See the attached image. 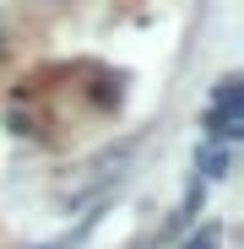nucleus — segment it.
I'll return each instance as SVG.
<instances>
[{"mask_svg":"<svg viewBox=\"0 0 244 249\" xmlns=\"http://www.w3.org/2000/svg\"><path fill=\"white\" fill-rule=\"evenodd\" d=\"M195 168H201V179H223V174H228V146H223V141L201 146V152H195Z\"/></svg>","mask_w":244,"mask_h":249,"instance_id":"obj_2","label":"nucleus"},{"mask_svg":"<svg viewBox=\"0 0 244 249\" xmlns=\"http://www.w3.org/2000/svg\"><path fill=\"white\" fill-rule=\"evenodd\" d=\"M217 244H223V228H217V222H206V228H195V233L185 238V249H217Z\"/></svg>","mask_w":244,"mask_h":249,"instance_id":"obj_3","label":"nucleus"},{"mask_svg":"<svg viewBox=\"0 0 244 249\" xmlns=\"http://www.w3.org/2000/svg\"><path fill=\"white\" fill-rule=\"evenodd\" d=\"M201 130H206L212 141H239V130H244V87H239V76H223V81H217Z\"/></svg>","mask_w":244,"mask_h":249,"instance_id":"obj_1","label":"nucleus"},{"mask_svg":"<svg viewBox=\"0 0 244 249\" xmlns=\"http://www.w3.org/2000/svg\"><path fill=\"white\" fill-rule=\"evenodd\" d=\"M0 44H6V17H0Z\"/></svg>","mask_w":244,"mask_h":249,"instance_id":"obj_4","label":"nucleus"}]
</instances>
